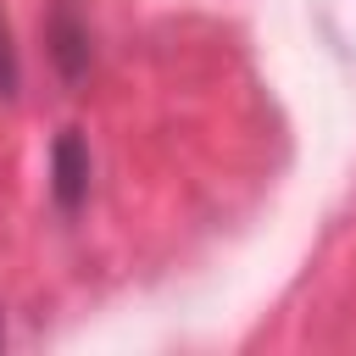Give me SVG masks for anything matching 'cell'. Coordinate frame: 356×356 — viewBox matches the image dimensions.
<instances>
[{"label": "cell", "mask_w": 356, "mask_h": 356, "mask_svg": "<svg viewBox=\"0 0 356 356\" xmlns=\"http://www.w3.org/2000/svg\"><path fill=\"white\" fill-rule=\"evenodd\" d=\"M0 345H6V312H0Z\"/></svg>", "instance_id": "277c9868"}, {"label": "cell", "mask_w": 356, "mask_h": 356, "mask_svg": "<svg viewBox=\"0 0 356 356\" xmlns=\"http://www.w3.org/2000/svg\"><path fill=\"white\" fill-rule=\"evenodd\" d=\"M89 172H95L89 139H83L78 128H61L56 145H50V200H56L61 217H78V211H83V200H89Z\"/></svg>", "instance_id": "6da1fadb"}, {"label": "cell", "mask_w": 356, "mask_h": 356, "mask_svg": "<svg viewBox=\"0 0 356 356\" xmlns=\"http://www.w3.org/2000/svg\"><path fill=\"white\" fill-rule=\"evenodd\" d=\"M50 56H56L67 83H78L89 72V28H83L72 0H56V11H50Z\"/></svg>", "instance_id": "7a4b0ae2"}, {"label": "cell", "mask_w": 356, "mask_h": 356, "mask_svg": "<svg viewBox=\"0 0 356 356\" xmlns=\"http://www.w3.org/2000/svg\"><path fill=\"white\" fill-rule=\"evenodd\" d=\"M17 89H22V67H17L11 22H6V6H0V100H17Z\"/></svg>", "instance_id": "3957f363"}]
</instances>
